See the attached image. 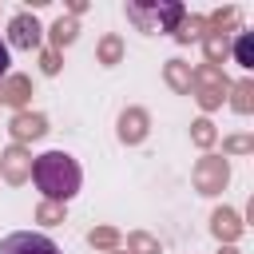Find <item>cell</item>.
I'll return each instance as SVG.
<instances>
[{
    "instance_id": "cell-3",
    "label": "cell",
    "mask_w": 254,
    "mask_h": 254,
    "mask_svg": "<svg viewBox=\"0 0 254 254\" xmlns=\"http://www.w3.org/2000/svg\"><path fill=\"white\" fill-rule=\"evenodd\" d=\"M0 254H64L48 234H32V230H16L8 238H0Z\"/></svg>"
},
{
    "instance_id": "cell-5",
    "label": "cell",
    "mask_w": 254,
    "mask_h": 254,
    "mask_svg": "<svg viewBox=\"0 0 254 254\" xmlns=\"http://www.w3.org/2000/svg\"><path fill=\"white\" fill-rule=\"evenodd\" d=\"M143 123H147L143 111H123V119H119V139H123V143H139L143 131H147Z\"/></svg>"
},
{
    "instance_id": "cell-9",
    "label": "cell",
    "mask_w": 254,
    "mask_h": 254,
    "mask_svg": "<svg viewBox=\"0 0 254 254\" xmlns=\"http://www.w3.org/2000/svg\"><path fill=\"white\" fill-rule=\"evenodd\" d=\"M71 40H75V24L71 20H60L56 24V44H71Z\"/></svg>"
},
{
    "instance_id": "cell-6",
    "label": "cell",
    "mask_w": 254,
    "mask_h": 254,
    "mask_svg": "<svg viewBox=\"0 0 254 254\" xmlns=\"http://www.w3.org/2000/svg\"><path fill=\"white\" fill-rule=\"evenodd\" d=\"M234 56H238V64H242V67H254V36H250V32H242V36H238Z\"/></svg>"
},
{
    "instance_id": "cell-4",
    "label": "cell",
    "mask_w": 254,
    "mask_h": 254,
    "mask_svg": "<svg viewBox=\"0 0 254 254\" xmlns=\"http://www.w3.org/2000/svg\"><path fill=\"white\" fill-rule=\"evenodd\" d=\"M8 40H12L16 48H28V52H32V48L40 44V24H36L32 16H16L12 28H8Z\"/></svg>"
},
{
    "instance_id": "cell-8",
    "label": "cell",
    "mask_w": 254,
    "mask_h": 254,
    "mask_svg": "<svg viewBox=\"0 0 254 254\" xmlns=\"http://www.w3.org/2000/svg\"><path fill=\"white\" fill-rule=\"evenodd\" d=\"M40 131H44V119H36V115L32 119H16V135H40Z\"/></svg>"
},
{
    "instance_id": "cell-2",
    "label": "cell",
    "mask_w": 254,
    "mask_h": 254,
    "mask_svg": "<svg viewBox=\"0 0 254 254\" xmlns=\"http://www.w3.org/2000/svg\"><path fill=\"white\" fill-rule=\"evenodd\" d=\"M127 16L139 24V32H167L171 24L183 20V8H179V4H155V8H147V4H127Z\"/></svg>"
},
{
    "instance_id": "cell-10",
    "label": "cell",
    "mask_w": 254,
    "mask_h": 254,
    "mask_svg": "<svg viewBox=\"0 0 254 254\" xmlns=\"http://www.w3.org/2000/svg\"><path fill=\"white\" fill-rule=\"evenodd\" d=\"M115 56H119V44H115V40H107V44H103V60H107V64H111V60H115Z\"/></svg>"
},
{
    "instance_id": "cell-7",
    "label": "cell",
    "mask_w": 254,
    "mask_h": 254,
    "mask_svg": "<svg viewBox=\"0 0 254 254\" xmlns=\"http://www.w3.org/2000/svg\"><path fill=\"white\" fill-rule=\"evenodd\" d=\"M234 230H238V226H234V214H230V210H218V214H214V234L222 238V234H234Z\"/></svg>"
},
{
    "instance_id": "cell-11",
    "label": "cell",
    "mask_w": 254,
    "mask_h": 254,
    "mask_svg": "<svg viewBox=\"0 0 254 254\" xmlns=\"http://www.w3.org/2000/svg\"><path fill=\"white\" fill-rule=\"evenodd\" d=\"M4 75H8V44L0 40V79H4Z\"/></svg>"
},
{
    "instance_id": "cell-1",
    "label": "cell",
    "mask_w": 254,
    "mask_h": 254,
    "mask_svg": "<svg viewBox=\"0 0 254 254\" xmlns=\"http://www.w3.org/2000/svg\"><path fill=\"white\" fill-rule=\"evenodd\" d=\"M32 179H36V187H40L48 198L67 202V198L79 190L83 171H79V163H75L67 151H44V155L32 163Z\"/></svg>"
}]
</instances>
